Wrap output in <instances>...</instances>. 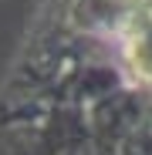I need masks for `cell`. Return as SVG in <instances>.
Listing matches in <instances>:
<instances>
[{"mask_svg":"<svg viewBox=\"0 0 152 155\" xmlns=\"http://www.w3.org/2000/svg\"><path fill=\"white\" fill-rule=\"evenodd\" d=\"M0 155H152V0H41L0 74Z\"/></svg>","mask_w":152,"mask_h":155,"instance_id":"obj_1","label":"cell"}]
</instances>
